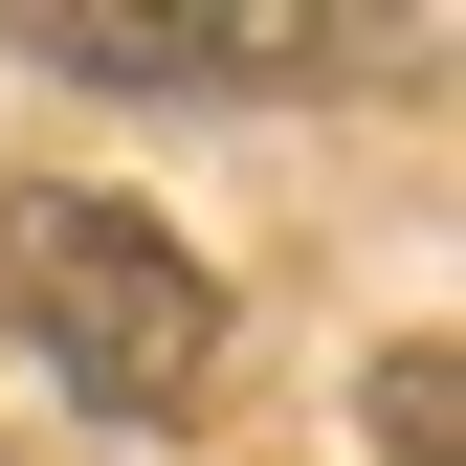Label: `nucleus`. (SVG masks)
<instances>
[{
	"label": "nucleus",
	"mask_w": 466,
	"mask_h": 466,
	"mask_svg": "<svg viewBox=\"0 0 466 466\" xmlns=\"http://www.w3.org/2000/svg\"><path fill=\"white\" fill-rule=\"evenodd\" d=\"M0 333H23L89 422H200V378H222V289H200V245H178V222H134V200H67V178L0 200Z\"/></svg>",
	"instance_id": "1"
},
{
	"label": "nucleus",
	"mask_w": 466,
	"mask_h": 466,
	"mask_svg": "<svg viewBox=\"0 0 466 466\" xmlns=\"http://www.w3.org/2000/svg\"><path fill=\"white\" fill-rule=\"evenodd\" d=\"M0 45H45V67H89V89H200V67H267V45H311V23H156V0H23Z\"/></svg>",
	"instance_id": "2"
},
{
	"label": "nucleus",
	"mask_w": 466,
	"mask_h": 466,
	"mask_svg": "<svg viewBox=\"0 0 466 466\" xmlns=\"http://www.w3.org/2000/svg\"><path fill=\"white\" fill-rule=\"evenodd\" d=\"M378 400H400V466H444V356H400Z\"/></svg>",
	"instance_id": "3"
}]
</instances>
